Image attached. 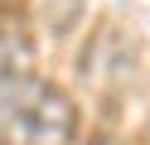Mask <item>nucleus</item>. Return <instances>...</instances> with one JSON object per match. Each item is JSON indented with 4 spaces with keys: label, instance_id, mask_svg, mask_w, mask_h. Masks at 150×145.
<instances>
[{
    "label": "nucleus",
    "instance_id": "f257e3e1",
    "mask_svg": "<svg viewBox=\"0 0 150 145\" xmlns=\"http://www.w3.org/2000/svg\"><path fill=\"white\" fill-rule=\"evenodd\" d=\"M0 131L20 145H68L78 135V102L34 73L0 77Z\"/></svg>",
    "mask_w": 150,
    "mask_h": 145
}]
</instances>
